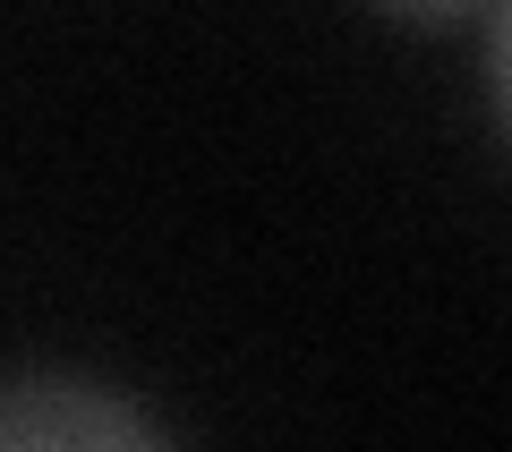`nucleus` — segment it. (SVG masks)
Here are the masks:
<instances>
[{
    "label": "nucleus",
    "mask_w": 512,
    "mask_h": 452,
    "mask_svg": "<svg viewBox=\"0 0 512 452\" xmlns=\"http://www.w3.org/2000/svg\"><path fill=\"white\" fill-rule=\"evenodd\" d=\"M376 9H393V18H419V26H436V18H461V9H478V0H376Z\"/></svg>",
    "instance_id": "3"
},
{
    "label": "nucleus",
    "mask_w": 512,
    "mask_h": 452,
    "mask_svg": "<svg viewBox=\"0 0 512 452\" xmlns=\"http://www.w3.org/2000/svg\"><path fill=\"white\" fill-rule=\"evenodd\" d=\"M86 452V444H163L137 401L103 393L86 376H9L0 384V452Z\"/></svg>",
    "instance_id": "1"
},
{
    "label": "nucleus",
    "mask_w": 512,
    "mask_h": 452,
    "mask_svg": "<svg viewBox=\"0 0 512 452\" xmlns=\"http://www.w3.org/2000/svg\"><path fill=\"white\" fill-rule=\"evenodd\" d=\"M495 94H504V120H512V0L495 9Z\"/></svg>",
    "instance_id": "2"
}]
</instances>
